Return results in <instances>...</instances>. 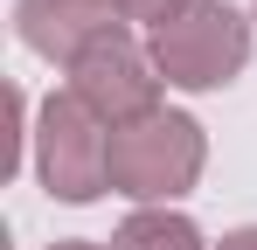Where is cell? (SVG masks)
Returning <instances> with one entry per match:
<instances>
[{
    "label": "cell",
    "mask_w": 257,
    "mask_h": 250,
    "mask_svg": "<svg viewBox=\"0 0 257 250\" xmlns=\"http://www.w3.org/2000/svg\"><path fill=\"white\" fill-rule=\"evenodd\" d=\"M209 167V132L188 111H146L111 132V195L139 208H174Z\"/></svg>",
    "instance_id": "1"
},
{
    "label": "cell",
    "mask_w": 257,
    "mask_h": 250,
    "mask_svg": "<svg viewBox=\"0 0 257 250\" xmlns=\"http://www.w3.org/2000/svg\"><path fill=\"white\" fill-rule=\"evenodd\" d=\"M250 42H257V21L236 14L229 0H188L174 21L146 35V56L174 90H222L250 70Z\"/></svg>",
    "instance_id": "2"
},
{
    "label": "cell",
    "mask_w": 257,
    "mask_h": 250,
    "mask_svg": "<svg viewBox=\"0 0 257 250\" xmlns=\"http://www.w3.org/2000/svg\"><path fill=\"white\" fill-rule=\"evenodd\" d=\"M35 181L49 188V202L90 208L111 188V125L90 118L70 90H49L35 111Z\"/></svg>",
    "instance_id": "3"
},
{
    "label": "cell",
    "mask_w": 257,
    "mask_h": 250,
    "mask_svg": "<svg viewBox=\"0 0 257 250\" xmlns=\"http://www.w3.org/2000/svg\"><path fill=\"white\" fill-rule=\"evenodd\" d=\"M63 77H70V97L84 104L90 118H104L111 132L132 125V118H146V111H160V83H167L153 70V56L132 42V28L111 35V42H97V49H84Z\"/></svg>",
    "instance_id": "4"
},
{
    "label": "cell",
    "mask_w": 257,
    "mask_h": 250,
    "mask_svg": "<svg viewBox=\"0 0 257 250\" xmlns=\"http://www.w3.org/2000/svg\"><path fill=\"white\" fill-rule=\"evenodd\" d=\"M14 35L21 49H35L42 63H77L84 49L125 35V14L111 0H14Z\"/></svg>",
    "instance_id": "5"
},
{
    "label": "cell",
    "mask_w": 257,
    "mask_h": 250,
    "mask_svg": "<svg viewBox=\"0 0 257 250\" xmlns=\"http://www.w3.org/2000/svg\"><path fill=\"white\" fill-rule=\"evenodd\" d=\"M111 250H215V243L202 236V222L181 215V208H132L125 222L111 229Z\"/></svg>",
    "instance_id": "6"
},
{
    "label": "cell",
    "mask_w": 257,
    "mask_h": 250,
    "mask_svg": "<svg viewBox=\"0 0 257 250\" xmlns=\"http://www.w3.org/2000/svg\"><path fill=\"white\" fill-rule=\"evenodd\" d=\"M111 7H118L125 21H139L146 35H153V28H160V21H174V14H181L188 0H111Z\"/></svg>",
    "instance_id": "7"
},
{
    "label": "cell",
    "mask_w": 257,
    "mask_h": 250,
    "mask_svg": "<svg viewBox=\"0 0 257 250\" xmlns=\"http://www.w3.org/2000/svg\"><path fill=\"white\" fill-rule=\"evenodd\" d=\"M215 250H257V222H243V229H222V243Z\"/></svg>",
    "instance_id": "8"
},
{
    "label": "cell",
    "mask_w": 257,
    "mask_h": 250,
    "mask_svg": "<svg viewBox=\"0 0 257 250\" xmlns=\"http://www.w3.org/2000/svg\"><path fill=\"white\" fill-rule=\"evenodd\" d=\"M49 250H111V243H90V236H63V243H49Z\"/></svg>",
    "instance_id": "9"
},
{
    "label": "cell",
    "mask_w": 257,
    "mask_h": 250,
    "mask_svg": "<svg viewBox=\"0 0 257 250\" xmlns=\"http://www.w3.org/2000/svg\"><path fill=\"white\" fill-rule=\"evenodd\" d=\"M250 21H257V7H250Z\"/></svg>",
    "instance_id": "10"
}]
</instances>
